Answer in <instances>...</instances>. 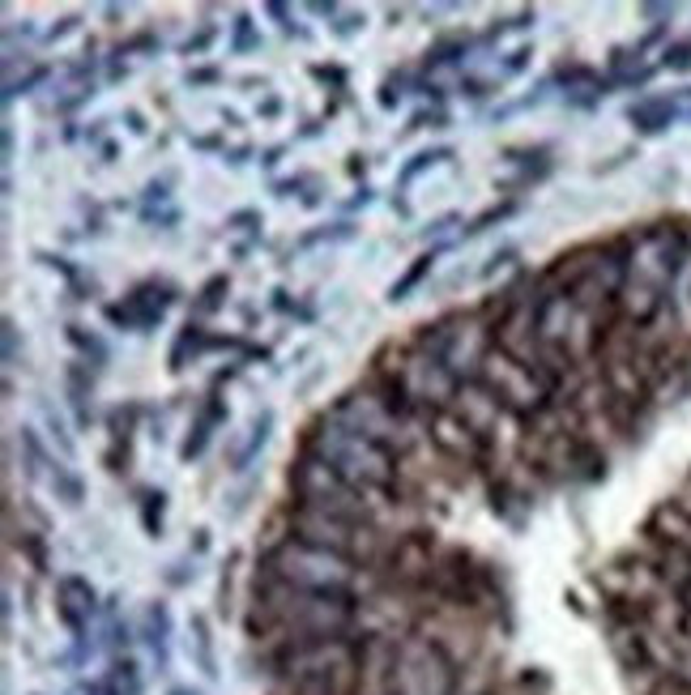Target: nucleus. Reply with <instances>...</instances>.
I'll return each instance as SVG.
<instances>
[{"instance_id":"nucleus-1","label":"nucleus","mask_w":691,"mask_h":695,"mask_svg":"<svg viewBox=\"0 0 691 695\" xmlns=\"http://www.w3.org/2000/svg\"><path fill=\"white\" fill-rule=\"evenodd\" d=\"M299 453L334 465L337 474L350 482V486H358L367 500H393V491H397V482H402V461H393L380 444H372V439L358 435L355 427L337 423L329 409L316 414L308 427H303Z\"/></svg>"},{"instance_id":"nucleus-2","label":"nucleus","mask_w":691,"mask_h":695,"mask_svg":"<svg viewBox=\"0 0 691 695\" xmlns=\"http://www.w3.org/2000/svg\"><path fill=\"white\" fill-rule=\"evenodd\" d=\"M257 568L287 584H299V589H325V593H363L358 589V576L363 568H355L350 559L342 554H329V551H316L308 542L299 538H287L278 546H265Z\"/></svg>"},{"instance_id":"nucleus-3","label":"nucleus","mask_w":691,"mask_h":695,"mask_svg":"<svg viewBox=\"0 0 691 695\" xmlns=\"http://www.w3.org/2000/svg\"><path fill=\"white\" fill-rule=\"evenodd\" d=\"M329 414H334L337 423L355 427L358 435H367L372 444H380L393 461H410V453L427 439V427H423V423H410L402 414H393L367 384L346 388L334 406H329Z\"/></svg>"},{"instance_id":"nucleus-4","label":"nucleus","mask_w":691,"mask_h":695,"mask_svg":"<svg viewBox=\"0 0 691 695\" xmlns=\"http://www.w3.org/2000/svg\"><path fill=\"white\" fill-rule=\"evenodd\" d=\"M287 486H290V504L303 508H320V512H334V516H350V521H376L372 500L350 486V482L337 474L334 465L316 461L308 453H295L287 465Z\"/></svg>"},{"instance_id":"nucleus-5","label":"nucleus","mask_w":691,"mask_h":695,"mask_svg":"<svg viewBox=\"0 0 691 695\" xmlns=\"http://www.w3.org/2000/svg\"><path fill=\"white\" fill-rule=\"evenodd\" d=\"M478 384H482V388H487V393H491V397L503 406V414H512L517 423L534 418V414H542L550 401H559L555 380H547L542 371H534L529 363L512 359V355L500 350V346L482 359Z\"/></svg>"},{"instance_id":"nucleus-6","label":"nucleus","mask_w":691,"mask_h":695,"mask_svg":"<svg viewBox=\"0 0 691 695\" xmlns=\"http://www.w3.org/2000/svg\"><path fill=\"white\" fill-rule=\"evenodd\" d=\"M402 384L405 393L414 397V406L423 414H435V409H453L457 406V393H461V376L444 359H431L423 350L405 346V359H402Z\"/></svg>"},{"instance_id":"nucleus-7","label":"nucleus","mask_w":691,"mask_h":695,"mask_svg":"<svg viewBox=\"0 0 691 695\" xmlns=\"http://www.w3.org/2000/svg\"><path fill=\"white\" fill-rule=\"evenodd\" d=\"M56 610H60L65 627L86 645L90 619H95V610H98L95 584H90L86 576H60V584H56Z\"/></svg>"},{"instance_id":"nucleus-8","label":"nucleus","mask_w":691,"mask_h":695,"mask_svg":"<svg viewBox=\"0 0 691 695\" xmlns=\"http://www.w3.org/2000/svg\"><path fill=\"white\" fill-rule=\"evenodd\" d=\"M124 303H128V312H133V320H137V333H150V329L163 325L167 308L175 303V286L150 278V282H142V286H133V294H128Z\"/></svg>"},{"instance_id":"nucleus-9","label":"nucleus","mask_w":691,"mask_h":695,"mask_svg":"<svg viewBox=\"0 0 691 695\" xmlns=\"http://www.w3.org/2000/svg\"><path fill=\"white\" fill-rule=\"evenodd\" d=\"M218 423H226V406H222V397H218V384L205 393V406H201V414L192 418L188 427V439L180 444V461H196V456L205 453V444L214 439V427Z\"/></svg>"},{"instance_id":"nucleus-10","label":"nucleus","mask_w":691,"mask_h":695,"mask_svg":"<svg viewBox=\"0 0 691 695\" xmlns=\"http://www.w3.org/2000/svg\"><path fill=\"white\" fill-rule=\"evenodd\" d=\"M627 120L636 124V133L657 137V133H666L670 124L679 120V107H674L670 98H641V103L627 107Z\"/></svg>"},{"instance_id":"nucleus-11","label":"nucleus","mask_w":691,"mask_h":695,"mask_svg":"<svg viewBox=\"0 0 691 695\" xmlns=\"http://www.w3.org/2000/svg\"><path fill=\"white\" fill-rule=\"evenodd\" d=\"M65 388H69L77 427H90V423H95V376H90V367H86V363H69V371H65Z\"/></svg>"},{"instance_id":"nucleus-12","label":"nucleus","mask_w":691,"mask_h":695,"mask_svg":"<svg viewBox=\"0 0 691 695\" xmlns=\"http://www.w3.org/2000/svg\"><path fill=\"white\" fill-rule=\"evenodd\" d=\"M487 495H491V512H495V516H503L508 525L521 529L525 512H529V504H534L529 495H521L512 482H508V478H495V474L487 478Z\"/></svg>"},{"instance_id":"nucleus-13","label":"nucleus","mask_w":691,"mask_h":695,"mask_svg":"<svg viewBox=\"0 0 691 695\" xmlns=\"http://www.w3.org/2000/svg\"><path fill=\"white\" fill-rule=\"evenodd\" d=\"M269 435H273V409H261V414L252 418V427H248L243 448H239V453H231V470H235V474H243V470L257 461V453H261L265 444H269Z\"/></svg>"},{"instance_id":"nucleus-14","label":"nucleus","mask_w":691,"mask_h":695,"mask_svg":"<svg viewBox=\"0 0 691 695\" xmlns=\"http://www.w3.org/2000/svg\"><path fill=\"white\" fill-rule=\"evenodd\" d=\"M210 350V333H205V325H196V320H188L184 329H180V337H175V346H171V371H184L188 367V359H196V355H205Z\"/></svg>"},{"instance_id":"nucleus-15","label":"nucleus","mask_w":691,"mask_h":695,"mask_svg":"<svg viewBox=\"0 0 691 695\" xmlns=\"http://www.w3.org/2000/svg\"><path fill=\"white\" fill-rule=\"evenodd\" d=\"M167 631H171L167 606H163V601H150V606H145V645L158 657V666H167Z\"/></svg>"},{"instance_id":"nucleus-16","label":"nucleus","mask_w":691,"mask_h":695,"mask_svg":"<svg viewBox=\"0 0 691 695\" xmlns=\"http://www.w3.org/2000/svg\"><path fill=\"white\" fill-rule=\"evenodd\" d=\"M48 478H51V491H56V500H60V504L77 508L81 500H86V482L77 478V474H69V470H65L60 461H51Z\"/></svg>"},{"instance_id":"nucleus-17","label":"nucleus","mask_w":691,"mask_h":695,"mask_svg":"<svg viewBox=\"0 0 691 695\" xmlns=\"http://www.w3.org/2000/svg\"><path fill=\"white\" fill-rule=\"evenodd\" d=\"M435 256H440V248H431V252H423L418 261L410 264V269H405V278H402V282H393V286H388V303H402V299H410V290H414V286H418V282H423V278L431 273V264H435Z\"/></svg>"},{"instance_id":"nucleus-18","label":"nucleus","mask_w":691,"mask_h":695,"mask_svg":"<svg viewBox=\"0 0 691 695\" xmlns=\"http://www.w3.org/2000/svg\"><path fill=\"white\" fill-rule=\"evenodd\" d=\"M444 158H453V149H449V145H440V149H418V154H414V158L397 171V188H410L423 171L435 167V163H444Z\"/></svg>"},{"instance_id":"nucleus-19","label":"nucleus","mask_w":691,"mask_h":695,"mask_svg":"<svg viewBox=\"0 0 691 695\" xmlns=\"http://www.w3.org/2000/svg\"><path fill=\"white\" fill-rule=\"evenodd\" d=\"M226 294H231V278H226V273H214V278L201 286L196 303H192V312H196V316H214L218 308L226 303Z\"/></svg>"},{"instance_id":"nucleus-20","label":"nucleus","mask_w":691,"mask_h":695,"mask_svg":"<svg viewBox=\"0 0 691 695\" xmlns=\"http://www.w3.org/2000/svg\"><path fill=\"white\" fill-rule=\"evenodd\" d=\"M163 512H167V495H163V491H145L142 495V529L150 538H163Z\"/></svg>"},{"instance_id":"nucleus-21","label":"nucleus","mask_w":691,"mask_h":695,"mask_svg":"<svg viewBox=\"0 0 691 695\" xmlns=\"http://www.w3.org/2000/svg\"><path fill=\"white\" fill-rule=\"evenodd\" d=\"M192 648H196V661H201V670L218 678V666H214V645H210V623L201 619V615H192Z\"/></svg>"},{"instance_id":"nucleus-22","label":"nucleus","mask_w":691,"mask_h":695,"mask_svg":"<svg viewBox=\"0 0 691 695\" xmlns=\"http://www.w3.org/2000/svg\"><path fill=\"white\" fill-rule=\"evenodd\" d=\"M18 444H22V453H26V478H39L43 465H51L43 444H39V435L30 432V427H18Z\"/></svg>"},{"instance_id":"nucleus-23","label":"nucleus","mask_w":691,"mask_h":695,"mask_svg":"<svg viewBox=\"0 0 691 695\" xmlns=\"http://www.w3.org/2000/svg\"><path fill=\"white\" fill-rule=\"evenodd\" d=\"M69 341L81 350V355H86V359H95V367H107V359H111V355H107V346H103L95 333H86V325H69Z\"/></svg>"},{"instance_id":"nucleus-24","label":"nucleus","mask_w":691,"mask_h":695,"mask_svg":"<svg viewBox=\"0 0 691 695\" xmlns=\"http://www.w3.org/2000/svg\"><path fill=\"white\" fill-rule=\"evenodd\" d=\"M465 51H470V39H461V34H457V39H440V43L427 51V69H435V65H457Z\"/></svg>"},{"instance_id":"nucleus-25","label":"nucleus","mask_w":691,"mask_h":695,"mask_svg":"<svg viewBox=\"0 0 691 695\" xmlns=\"http://www.w3.org/2000/svg\"><path fill=\"white\" fill-rule=\"evenodd\" d=\"M337 240H355V222H334V226H320V231H308L299 248H316V243H337Z\"/></svg>"},{"instance_id":"nucleus-26","label":"nucleus","mask_w":691,"mask_h":695,"mask_svg":"<svg viewBox=\"0 0 691 695\" xmlns=\"http://www.w3.org/2000/svg\"><path fill=\"white\" fill-rule=\"evenodd\" d=\"M48 65H39V69H30L26 77H9L4 81V103H13L18 95H30V86H39V81H48Z\"/></svg>"},{"instance_id":"nucleus-27","label":"nucleus","mask_w":691,"mask_h":695,"mask_svg":"<svg viewBox=\"0 0 691 695\" xmlns=\"http://www.w3.org/2000/svg\"><path fill=\"white\" fill-rule=\"evenodd\" d=\"M517 214V201H503V205H491L487 214H478L470 226H465V235H482L487 226H495V222H503V218H512Z\"/></svg>"},{"instance_id":"nucleus-28","label":"nucleus","mask_w":691,"mask_h":695,"mask_svg":"<svg viewBox=\"0 0 691 695\" xmlns=\"http://www.w3.org/2000/svg\"><path fill=\"white\" fill-rule=\"evenodd\" d=\"M662 69H670V73H691V39H683V43H670V48L662 51Z\"/></svg>"},{"instance_id":"nucleus-29","label":"nucleus","mask_w":691,"mask_h":695,"mask_svg":"<svg viewBox=\"0 0 691 695\" xmlns=\"http://www.w3.org/2000/svg\"><path fill=\"white\" fill-rule=\"evenodd\" d=\"M4 367H18L22 363V337H18V320L13 316H4Z\"/></svg>"},{"instance_id":"nucleus-30","label":"nucleus","mask_w":691,"mask_h":695,"mask_svg":"<svg viewBox=\"0 0 691 695\" xmlns=\"http://www.w3.org/2000/svg\"><path fill=\"white\" fill-rule=\"evenodd\" d=\"M231 48H235V51L261 48V34L252 30V18H248V13H239V18H235V39H231Z\"/></svg>"},{"instance_id":"nucleus-31","label":"nucleus","mask_w":691,"mask_h":695,"mask_svg":"<svg viewBox=\"0 0 691 695\" xmlns=\"http://www.w3.org/2000/svg\"><path fill=\"white\" fill-rule=\"evenodd\" d=\"M418 128H449V111H444V107H431V111H418L414 120L405 124V133H418Z\"/></svg>"},{"instance_id":"nucleus-32","label":"nucleus","mask_w":691,"mask_h":695,"mask_svg":"<svg viewBox=\"0 0 691 695\" xmlns=\"http://www.w3.org/2000/svg\"><path fill=\"white\" fill-rule=\"evenodd\" d=\"M103 316H107L116 329H124V333H137V320H133V312H128V303H107Z\"/></svg>"},{"instance_id":"nucleus-33","label":"nucleus","mask_w":691,"mask_h":695,"mask_svg":"<svg viewBox=\"0 0 691 695\" xmlns=\"http://www.w3.org/2000/svg\"><path fill=\"white\" fill-rule=\"evenodd\" d=\"M43 418H48V427H51V435H56V444H60V453L65 456H73V444H69V435H65V423L56 418V409L43 401Z\"/></svg>"},{"instance_id":"nucleus-34","label":"nucleus","mask_w":691,"mask_h":695,"mask_svg":"<svg viewBox=\"0 0 691 695\" xmlns=\"http://www.w3.org/2000/svg\"><path fill=\"white\" fill-rule=\"evenodd\" d=\"M529 56H534V48H517L508 60H503V77H517V73H525V65H529Z\"/></svg>"},{"instance_id":"nucleus-35","label":"nucleus","mask_w":691,"mask_h":695,"mask_svg":"<svg viewBox=\"0 0 691 695\" xmlns=\"http://www.w3.org/2000/svg\"><path fill=\"white\" fill-rule=\"evenodd\" d=\"M491 90H495V86H491V81H482V77H461V95H465V98H487Z\"/></svg>"},{"instance_id":"nucleus-36","label":"nucleus","mask_w":691,"mask_h":695,"mask_svg":"<svg viewBox=\"0 0 691 695\" xmlns=\"http://www.w3.org/2000/svg\"><path fill=\"white\" fill-rule=\"evenodd\" d=\"M214 34H218L214 26H205V30H196V39H188V43H184L180 51H184V56H196V51H205L210 43H214Z\"/></svg>"},{"instance_id":"nucleus-37","label":"nucleus","mask_w":691,"mask_h":695,"mask_svg":"<svg viewBox=\"0 0 691 695\" xmlns=\"http://www.w3.org/2000/svg\"><path fill=\"white\" fill-rule=\"evenodd\" d=\"M269 18H278V26H282L287 34H299V39H303V30L290 22V9H287V4H278V0H273V4H269Z\"/></svg>"},{"instance_id":"nucleus-38","label":"nucleus","mask_w":691,"mask_h":695,"mask_svg":"<svg viewBox=\"0 0 691 695\" xmlns=\"http://www.w3.org/2000/svg\"><path fill=\"white\" fill-rule=\"evenodd\" d=\"M355 30H363V13H346L342 22H334V34H337V39H350Z\"/></svg>"},{"instance_id":"nucleus-39","label":"nucleus","mask_w":691,"mask_h":695,"mask_svg":"<svg viewBox=\"0 0 691 695\" xmlns=\"http://www.w3.org/2000/svg\"><path fill=\"white\" fill-rule=\"evenodd\" d=\"M311 77H320V81H334L337 90H346V73H342V69H329V65H311Z\"/></svg>"},{"instance_id":"nucleus-40","label":"nucleus","mask_w":691,"mask_h":695,"mask_svg":"<svg viewBox=\"0 0 691 695\" xmlns=\"http://www.w3.org/2000/svg\"><path fill=\"white\" fill-rule=\"evenodd\" d=\"M226 226H243V231H252V226H261V214H257V210H239V214L226 218Z\"/></svg>"},{"instance_id":"nucleus-41","label":"nucleus","mask_w":691,"mask_h":695,"mask_svg":"<svg viewBox=\"0 0 691 695\" xmlns=\"http://www.w3.org/2000/svg\"><path fill=\"white\" fill-rule=\"evenodd\" d=\"M517 261V248H500V252H495V256H491V264H487V269H482V278H491V273H495V269H503V264H512Z\"/></svg>"},{"instance_id":"nucleus-42","label":"nucleus","mask_w":691,"mask_h":695,"mask_svg":"<svg viewBox=\"0 0 691 695\" xmlns=\"http://www.w3.org/2000/svg\"><path fill=\"white\" fill-rule=\"evenodd\" d=\"M214 81H222L218 69H192L188 73V86H214Z\"/></svg>"},{"instance_id":"nucleus-43","label":"nucleus","mask_w":691,"mask_h":695,"mask_svg":"<svg viewBox=\"0 0 691 695\" xmlns=\"http://www.w3.org/2000/svg\"><path fill=\"white\" fill-rule=\"evenodd\" d=\"M303 184H308V175H295V179H278V184H273V192H278V196H295V192L303 188Z\"/></svg>"},{"instance_id":"nucleus-44","label":"nucleus","mask_w":691,"mask_h":695,"mask_svg":"<svg viewBox=\"0 0 691 695\" xmlns=\"http://www.w3.org/2000/svg\"><path fill=\"white\" fill-rule=\"evenodd\" d=\"M308 13H316V18H337V4L334 0H311Z\"/></svg>"},{"instance_id":"nucleus-45","label":"nucleus","mask_w":691,"mask_h":695,"mask_svg":"<svg viewBox=\"0 0 691 695\" xmlns=\"http://www.w3.org/2000/svg\"><path fill=\"white\" fill-rule=\"evenodd\" d=\"M644 18H674V4H644Z\"/></svg>"},{"instance_id":"nucleus-46","label":"nucleus","mask_w":691,"mask_h":695,"mask_svg":"<svg viewBox=\"0 0 691 695\" xmlns=\"http://www.w3.org/2000/svg\"><path fill=\"white\" fill-rule=\"evenodd\" d=\"M73 26H77V18H65L60 26H51V30H48V43H56V39H65V34L73 30Z\"/></svg>"},{"instance_id":"nucleus-47","label":"nucleus","mask_w":691,"mask_h":695,"mask_svg":"<svg viewBox=\"0 0 691 695\" xmlns=\"http://www.w3.org/2000/svg\"><path fill=\"white\" fill-rule=\"evenodd\" d=\"M278 111H282V98H273V95H269V98L261 103V116H265V120H273Z\"/></svg>"},{"instance_id":"nucleus-48","label":"nucleus","mask_w":691,"mask_h":695,"mask_svg":"<svg viewBox=\"0 0 691 695\" xmlns=\"http://www.w3.org/2000/svg\"><path fill=\"white\" fill-rule=\"evenodd\" d=\"M192 551H210V529H196V542H192Z\"/></svg>"},{"instance_id":"nucleus-49","label":"nucleus","mask_w":691,"mask_h":695,"mask_svg":"<svg viewBox=\"0 0 691 695\" xmlns=\"http://www.w3.org/2000/svg\"><path fill=\"white\" fill-rule=\"evenodd\" d=\"M282 149H287V145H273V149H265V167H273V163H278V158H282Z\"/></svg>"},{"instance_id":"nucleus-50","label":"nucleus","mask_w":691,"mask_h":695,"mask_svg":"<svg viewBox=\"0 0 691 695\" xmlns=\"http://www.w3.org/2000/svg\"><path fill=\"white\" fill-rule=\"evenodd\" d=\"M358 205H372V188H367V184L358 188V196H355V201H350V210H358Z\"/></svg>"},{"instance_id":"nucleus-51","label":"nucleus","mask_w":691,"mask_h":695,"mask_svg":"<svg viewBox=\"0 0 691 695\" xmlns=\"http://www.w3.org/2000/svg\"><path fill=\"white\" fill-rule=\"evenodd\" d=\"M124 120H128V128H133V133H145V120H142V111H128V116H124Z\"/></svg>"},{"instance_id":"nucleus-52","label":"nucleus","mask_w":691,"mask_h":695,"mask_svg":"<svg viewBox=\"0 0 691 695\" xmlns=\"http://www.w3.org/2000/svg\"><path fill=\"white\" fill-rule=\"evenodd\" d=\"M13 149H18L13 145V128H4V158H13Z\"/></svg>"},{"instance_id":"nucleus-53","label":"nucleus","mask_w":691,"mask_h":695,"mask_svg":"<svg viewBox=\"0 0 691 695\" xmlns=\"http://www.w3.org/2000/svg\"><path fill=\"white\" fill-rule=\"evenodd\" d=\"M218 145H222L218 137H196V149H218Z\"/></svg>"},{"instance_id":"nucleus-54","label":"nucleus","mask_w":691,"mask_h":695,"mask_svg":"<svg viewBox=\"0 0 691 695\" xmlns=\"http://www.w3.org/2000/svg\"><path fill=\"white\" fill-rule=\"evenodd\" d=\"M184 695H192V691H184Z\"/></svg>"},{"instance_id":"nucleus-55","label":"nucleus","mask_w":691,"mask_h":695,"mask_svg":"<svg viewBox=\"0 0 691 695\" xmlns=\"http://www.w3.org/2000/svg\"><path fill=\"white\" fill-rule=\"evenodd\" d=\"M687 95H691V90H687Z\"/></svg>"}]
</instances>
